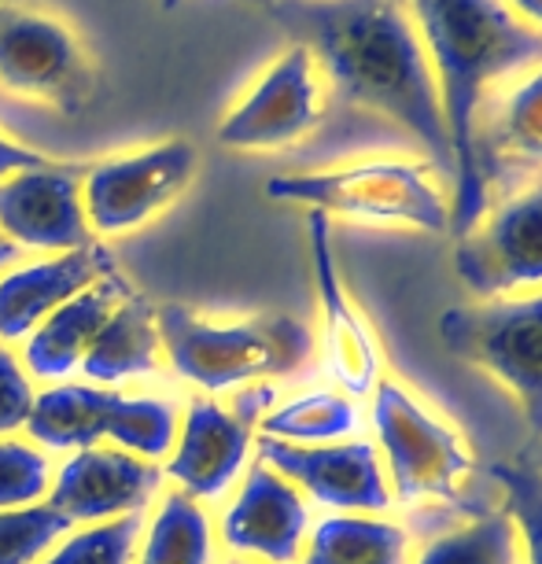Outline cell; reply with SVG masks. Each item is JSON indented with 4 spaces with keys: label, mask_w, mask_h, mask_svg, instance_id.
Listing matches in <instances>:
<instances>
[{
    "label": "cell",
    "mask_w": 542,
    "mask_h": 564,
    "mask_svg": "<svg viewBox=\"0 0 542 564\" xmlns=\"http://www.w3.org/2000/svg\"><path fill=\"white\" fill-rule=\"evenodd\" d=\"M52 476H56V468H52L48 454L41 446L12 440V435L0 440V509L45 502Z\"/></svg>",
    "instance_id": "cell-30"
},
{
    "label": "cell",
    "mask_w": 542,
    "mask_h": 564,
    "mask_svg": "<svg viewBox=\"0 0 542 564\" xmlns=\"http://www.w3.org/2000/svg\"><path fill=\"white\" fill-rule=\"evenodd\" d=\"M218 517V546L259 564H295L311 535V506L265 462L243 468Z\"/></svg>",
    "instance_id": "cell-14"
},
{
    "label": "cell",
    "mask_w": 542,
    "mask_h": 564,
    "mask_svg": "<svg viewBox=\"0 0 542 564\" xmlns=\"http://www.w3.org/2000/svg\"><path fill=\"white\" fill-rule=\"evenodd\" d=\"M306 232H311L314 289H317V306H322V366L328 372V380L336 384V391H344L350 399H366L373 395V388L384 377L380 344L344 289L328 215L311 210L306 215Z\"/></svg>",
    "instance_id": "cell-15"
},
{
    "label": "cell",
    "mask_w": 542,
    "mask_h": 564,
    "mask_svg": "<svg viewBox=\"0 0 542 564\" xmlns=\"http://www.w3.org/2000/svg\"><path fill=\"white\" fill-rule=\"evenodd\" d=\"M440 336L454 358L487 369L513 391L535 446L542 440V292L451 306Z\"/></svg>",
    "instance_id": "cell-6"
},
{
    "label": "cell",
    "mask_w": 542,
    "mask_h": 564,
    "mask_svg": "<svg viewBox=\"0 0 542 564\" xmlns=\"http://www.w3.org/2000/svg\"><path fill=\"white\" fill-rule=\"evenodd\" d=\"M221 564H259V561H248V557H226Z\"/></svg>",
    "instance_id": "cell-36"
},
{
    "label": "cell",
    "mask_w": 542,
    "mask_h": 564,
    "mask_svg": "<svg viewBox=\"0 0 542 564\" xmlns=\"http://www.w3.org/2000/svg\"><path fill=\"white\" fill-rule=\"evenodd\" d=\"M111 402H115L111 388L85 384V380L82 384H74V380L48 384L45 391H37L23 432L45 454L89 451V446H100L104 435H108Z\"/></svg>",
    "instance_id": "cell-21"
},
{
    "label": "cell",
    "mask_w": 542,
    "mask_h": 564,
    "mask_svg": "<svg viewBox=\"0 0 542 564\" xmlns=\"http://www.w3.org/2000/svg\"><path fill=\"white\" fill-rule=\"evenodd\" d=\"M166 366L204 395H226L273 377H292L314 361L311 325L292 314H251L243 322H207L188 306L155 311Z\"/></svg>",
    "instance_id": "cell-3"
},
{
    "label": "cell",
    "mask_w": 542,
    "mask_h": 564,
    "mask_svg": "<svg viewBox=\"0 0 542 564\" xmlns=\"http://www.w3.org/2000/svg\"><path fill=\"white\" fill-rule=\"evenodd\" d=\"M181 4V0H163V8H177Z\"/></svg>",
    "instance_id": "cell-37"
},
{
    "label": "cell",
    "mask_w": 542,
    "mask_h": 564,
    "mask_svg": "<svg viewBox=\"0 0 542 564\" xmlns=\"http://www.w3.org/2000/svg\"><path fill=\"white\" fill-rule=\"evenodd\" d=\"M429 163L410 159H366V163L281 174L265 193L322 215H339L366 226H413L421 232H451V199L429 177Z\"/></svg>",
    "instance_id": "cell-4"
},
{
    "label": "cell",
    "mask_w": 542,
    "mask_h": 564,
    "mask_svg": "<svg viewBox=\"0 0 542 564\" xmlns=\"http://www.w3.org/2000/svg\"><path fill=\"white\" fill-rule=\"evenodd\" d=\"M71 528L48 502L0 509V564H37Z\"/></svg>",
    "instance_id": "cell-29"
},
{
    "label": "cell",
    "mask_w": 542,
    "mask_h": 564,
    "mask_svg": "<svg viewBox=\"0 0 542 564\" xmlns=\"http://www.w3.org/2000/svg\"><path fill=\"white\" fill-rule=\"evenodd\" d=\"M0 93L82 115L97 97V63L71 23L0 0Z\"/></svg>",
    "instance_id": "cell-7"
},
{
    "label": "cell",
    "mask_w": 542,
    "mask_h": 564,
    "mask_svg": "<svg viewBox=\"0 0 542 564\" xmlns=\"http://www.w3.org/2000/svg\"><path fill=\"white\" fill-rule=\"evenodd\" d=\"M133 292H137L133 284L126 281L119 270H111V273H104L97 284H89L85 292L63 303L52 317H45V322L23 339V355H19L30 377L45 380V384H63L67 377H74L85 350L97 339L100 325L108 322L115 306Z\"/></svg>",
    "instance_id": "cell-19"
},
{
    "label": "cell",
    "mask_w": 542,
    "mask_h": 564,
    "mask_svg": "<svg viewBox=\"0 0 542 564\" xmlns=\"http://www.w3.org/2000/svg\"><path fill=\"white\" fill-rule=\"evenodd\" d=\"M181 429V406L166 395H122L115 391L108 413V435L104 443L141 457L148 465H159L170 457Z\"/></svg>",
    "instance_id": "cell-25"
},
{
    "label": "cell",
    "mask_w": 542,
    "mask_h": 564,
    "mask_svg": "<svg viewBox=\"0 0 542 564\" xmlns=\"http://www.w3.org/2000/svg\"><path fill=\"white\" fill-rule=\"evenodd\" d=\"M119 270L108 248L89 243L82 251L45 254L37 262H15L0 273V344H23L63 303Z\"/></svg>",
    "instance_id": "cell-18"
},
{
    "label": "cell",
    "mask_w": 542,
    "mask_h": 564,
    "mask_svg": "<svg viewBox=\"0 0 542 564\" xmlns=\"http://www.w3.org/2000/svg\"><path fill=\"white\" fill-rule=\"evenodd\" d=\"M141 531L144 513L71 528L37 564H133Z\"/></svg>",
    "instance_id": "cell-28"
},
{
    "label": "cell",
    "mask_w": 542,
    "mask_h": 564,
    "mask_svg": "<svg viewBox=\"0 0 542 564\" xmlns=\"http://www.w3.org/2000/svg\"><path fill=\"white\" fill-rule=\"evenodd\" d=\"M89 163H48L0 181V232L19 251L67 254L97 243L85 218L82 177Z\"/></svg>",
    "instance_id": "cell-13"
},
{
    "label": "cell",
    "mask_w": 542,
    "mask_h": 564,
    "mask_svg": "<svg viewBox=\"0 0 542 564\" xmlns=\"http://www.w3.org/2000/svg\"><path fill=\"white\" fill-rule=\"evenodd\" d=\"M491 476L502 487V513L513 520L520 539V561L542 564V473L531 457L491 465Z\"/></svg>",
    "instance_id": "cell-27"
},
{
    "label": "cell",
    "mask_w": 542,
    "mask_h": 564,
    "mask_svg": "<svg viewBox=\"0 0 542 564\" xmlns=\"http://www.w3.org/2000/svg\"><path fill=\"white\" fill-rule=\"evenodd\" d=\"M473 163L491 207L495 188L542 174V67L495 85L476 108Z\"/></svg>",
    "instance_id": "cell-16"
},
{
    "label": "cell",
    "mask_w": 542,
    "mask_h": 564,
    "mask_svg": "<svg viewBox=\"0 0 542 564\" xmlns=\"http://www.w3.org/2000/svg\"><path fill=\"white\" fill-rule=\"evenodd\" d=\"M506 8H509V12H513L524 26L539 30V34H542V0H506Z\"/></svg>",
    "instance_id": "cell-33"
},
{
    "label": "cell",
    "mask_w": 542,
    "mask_h": 564,
    "mask_svg": "<svg viewBox=\"0 0 542 564\" xmlns=\"http://www.w3.org/2000/svg\"><path fill=\"white\" fill-rule=\"evenodd\" d=\"M413 535L402 520L373 513H333L311 524L295 564H410Z\"/></svg>",
    "instance_id": "cell-22"
},
{
    "label": "cell",
    "mask_w": 542,
    "mask_h": 564,
    "mask_svg": "<svg viewBox=\"0 0 542 564\" xmlns=\"http://www.w3.org/2000/svg\"><path fill=\"white\" fill-rule=\"evenodd\" d=\"M454 273L476 303L542 292V174L509 188L458 237Z\"/></svg>",
    "instance_id": "cell-10"
},
{
    "label": "cell",
    "mask_w": 542,
    "mask_h": 564,
    "mask_svg": "<svg viewBox=\"0 0 542 564\" xmlns=\"http://www.w3.org/2000/svg\"><path fill=\"white\" fill-rule=\"evenodd\" d=\"M322 119L325 78L311 52L292 45L218 122V144L229 152H281L306 141Z\"/></svg>",
    "instance_id": "cell-11"
},
{
    "label": "cell",
    "mask_w": 542,
    "mask_h": 564,
    "mask_svg": "<svg viewBox=\"0 0 542 564\" xmlns=\"http://www.w3.org/2000/svg\"><path fill=\"white\" fill-rule=\"evenodd\" d=\"M254 454L273 473H281L295 491L333 513L384 517L391 506V484L380 451L366 440H344L325 446H292L254 435Z\"/></svg>",
    "instance_id": "cell-12"
},
{
    "label": "cell",
    "mask_w": 542,
    "mask_h": 564,
    "mask_svg": "<svg viewBox=\"0 0 542 564\" xmlns=\"http://www.w3.org/2000/svg\"><path fill=\"white\" fill-rule=\"evenodd\" d=\"M259 4H273V0H259Z\"/></svg>",
    "instance_id": "cell-38"
},
{
    "label": "cell",
    "mask_w": 542,
    "mask_h": 564,
    "mask_svg": "<svg viewBox=\"0 0 542 564\" xmlns=\"http://www.w3.org/2000/svg\"><path fill=\"white\" fill-rule=\"evenodd\" d=\"M199 174V152L185 137L100 159L85 166L82 204L93 237H130L166 215Z\"/></svg>",
    "instance_id": "cell-8"
},
{
    "label": "cell",
    "mask_w": 542,
    "mask_h": 564,
    "mask_svg": "<svg viewBox=\"0 0 542 564\" xmlns=\"http://www.w3.org/2000/svg\"><path fill=\"white\" fill-rule=\"evenodd\" d=\"M163 468L119 451V446H89L67 454L56 468L45 502L82 524H108V520L144 513L163 495Z\"/></svg>",
    "instance_id": "cell-17"
},
{
    "label": "cell",
    "mask_w": 542,
    "mask_h": 564,
    "mask_svg": "<svg viewBox=\"0 0 542 564\" xmlns=\"http://www.w3.org/2000/svg\"><path fill=\"white\" fill-rule=\"evenodd\" d=\"M133 564H218V531L204 502L181 491L159 495Z\"/></svg>",
    "instance_id": "cell-23"
},
{
    "label": "cell",
    "mask_w": 542,
    "mask_h": 564,
    "mask_svg": "<svg viewBox=\"0 0 542 564\" xmlns=\"http://www.w3.org/2000/svg\"><path fill=\"white\" fill-rule=\"evenodd\" d=\"M265 8L311 52L339 100L399 122L432 170L454 177L440 85L406 0H273Z\"/></svg>",
    "instance_id": "cell-1"
},
{
    "label": "cell",
    "mask_w": 542,
    "mask_h": 564,
    "mask_svg": "<svg viewBox=\"0 0 542 564\" xmlns=\"http://www.w3.org/2000/svg\"><path fill=\"white\" fill-rule=\"evenodd\" d=\"M163 366L166 358H163V339H159L155 328V311L133 292L100 325L93 347L85 350L78 372L85 377V384L115 388L126 384V380L152 377Z\"/></svg>",
    "instance_id": "cell-20"
},
{
    "label": "cell",
    "mask_w": 542,
    "mask_h": 564,
    "mask_svg": "<svg viewBox=\"0 0 542 564\" xmlns=\"http://www.w3.org/2000/svg\"><path fill=\"white\" fill-rule=\"evenodd\" d=\"M19 262V248L12 240H4V232H0V273L8 270V265H15Z\"/></svg>",
    "instance_id": "cell-34"
},
{
    "label": "cell",
    "mask_w": 542,
    "mask_h": 564,
    "mask_svg": "<svg viewBox=\"0 0 542 564\" xmlns=\"http://www.w3.org/2000/svg\"><path fill=\"white\" fill-rule=\"evenodd\" d=\"M410 564H520L517 528L502 509L446 528L413 553Z\"/></svg>",
    "instance_id": "cell-26"
},
{
    "label": "cell",
    "mask_w": 542,
    "mask_h": 564,
    "mask_svg": "<svg viewBox=\"0 0 542 564\" xmlns=\"http://www.w3.org/2000/svg\"><path fill=\"white\" fill-rule=\"evenodd\" d=\"M440 85L443 122L454 152L451 232L465 237L487 210L473 163V122L495 85L542 67V34L509 12L506 0H406Z\"/></svg>",
    "instance_id": "cell-2"
},
{
    "label": "cell",
    "mask_w": 542,
    "mask_h": 564,
    "mask_svg": "<svg viewBox=\"0 0 542 564\" xmlns=\"http://www.w3.org/2000/svg\"><path fill=\"white\" fill-rule=\"evenodd\" d=\"M524 457H531V462L539 465V473H542V440H539L535 446H528V451H524Z\"/></svg>",
    "instance_id": "cell-35"
},
{
    "label": "cell",
    "mask_w": 542,
    "mask_h": 564,
    "mask_svg": "<svg viewBox=\"0 0 542 564\" xmlns=\"http://www.w3.org/2000/svg\"><path fill=\"white\" fill-rule=\"evenodd\" d=\"M34 399H37V388H34V377H30L23 366V358L8 344H0V440L26 429Z\"/></svg>",
    "instance_id": "cell-31"
},
{
    "label": "cell",
    "mask_w": 542,
    "mask_h": 564,
    "mask_svg": "<svg viewBox=\"0 0 542 564\" xmlns=\"http://www.w3.org/2000/svg\"><path fill=\"white\" fill-rule=\"evenodd\" d=\"M358 402L344 391H303L295 399L273 402L259 421V435L292 446H325L358 435Z\"/></svg>",
    "instance_id": "cell-24"
},
{
    "label": "cell",
    "mask_w": 542,
    "mask_h": 564,
    "mask_svg": "<svg viewBox=\"0 0 542 564\" xmlns=\"http://www.w3.org/2000/svg\"><path fill=\"white\" fill-rule=\"evenodd\" d=\"M273 402H278L273 384L240 388L232 410L210 395L193 399L181 413L177 443L163 462V480L196 502L226 498L240 484L243 468L251 465L254 432Z\"/></svg>",
    "instance_id": "cell-9"
},
{
    "label": "cell",
    "mask_w": 542,
    "mask_h": 564,
    "mask_svg": "<svg viewBox=\"0 0 542 564\" xmlns=\"http://www.w3.org/2000/svg\"><path fill=\"white\" fill-rule=\"evenodd\" d=\"M48 163L45 152H37V148H30L23 141H15V137L0 133V181L19 174V170H30V166H41Z\"/></svg>",
    "instance_id": "cell-32"
},
{
    "label": "cell",
    "mask_w": 542,
    "mask_h": 564,
    "mask_svg": "<svg viewBox=\"0 0 542 564\" xmlns=\"http://www.w3.org/2000/svg\"><path fill=\"white\" fill-rule=\"evenodd\" d=\"M373 429L391 484V502H458L465 476L473 473V457L462 435L440 413H432L399 380L380 377L373 388Z\"/></svg>",
    "instance_id": "cell-5"
}]
</instances>
